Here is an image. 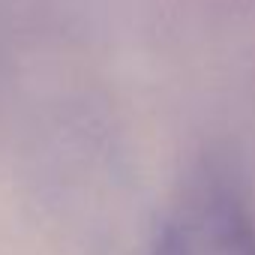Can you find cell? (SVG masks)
Segmentation results:
<instances>
[{"mask_svg":"<svg viewBox=\"0 0 255 255\" xmlns=\"http://www.w3.org/2000/svg\"><path fill=\"white\" fill-rule=\"evenodd\" d=\"M150 255H255V216L228 174L201 168L168 207Z\"/></svg>","mask_w":255,"mask_h":255,"instance_id":"6da1fadb","label":"cell"}]
</instances>
